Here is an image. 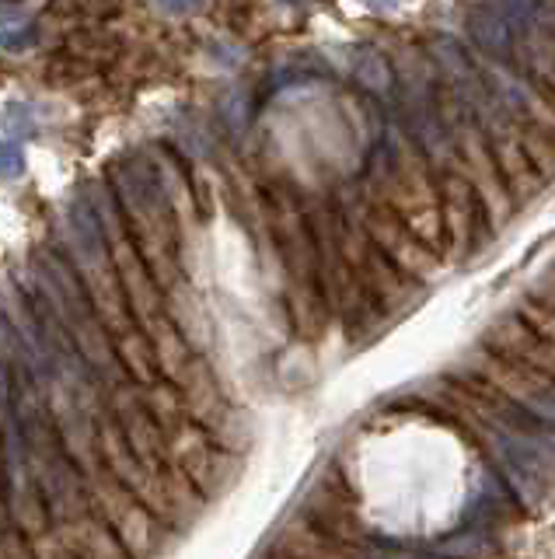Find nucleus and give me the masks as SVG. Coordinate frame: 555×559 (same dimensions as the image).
Segmentation results:
<instances>
[{
	"mask_svg": "<svg viewBox=\"0 0 555 559\" xmlns=\"http://www.w3.org/2000/svg\"><path fill=\"white\" fill-rule=\"evenodd\" d=\"M22 171H25V151H22V144L4 140V144H0V175H4V179H14V175H22Z\"/></svg>",
	"mask_w": 555,
	"mask_h": 559,
	"instance_id": "1",
	"label": "nucleus"
}]
</instances>
